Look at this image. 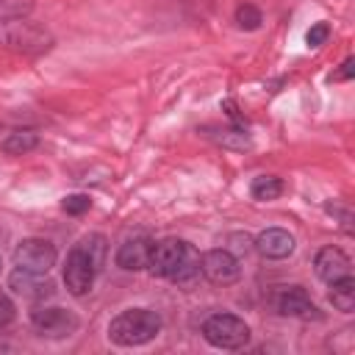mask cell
I'll use <instances>...</instances> for the list:
<instances>
[{
  "instance_id": "cell-18",
  "label": "cell",
  "mask_w": 355,
  "mask_h": 355,
  "mask_svg": "<svg viewBox=\"0 0 355 355\" xmlns=\"http://www.w3.org/2000/svg\"><path fill=\"white\" fill-rule=\"evenodd\" d=\"M197 277H200V255H197L194 250H189L186 261L178 266V272H175L169 280H175L178 286H191Z\"/></svg>"
},
{
  "instance_id": "cell-13",
  "label": "cell",
  "mask_w": 355,
  "mask_h": 355,
  "mask_svg": "<svg viewBox=\"0 0 355 355\" xmlns=\"http://www.w3.org/2000/svg\"><path fill=\"white\" fill-rule=\"evenodd\" d=\"M47 275H33V272H25V269H14L11 277H8V288L25 300H44L53 294V283L44 280Z\"/></svg>"
},
{
  "instance_id": "cell-22",
  "label": "cell",
  "mask_w": 355,
  "mask_h": 355,
  "mask_svg": "<svg viewBox=\"0 0 355 355\" xmlns=\"http://www.w3.org/2000/svg\"><path fill=\"white\" fill-rule=\"evenodd\" d=\"M61 208L67 214H72V216H80V214H86L92 208V197L89 194H69V197H64Z\"/></svg>"
},
{
  "instance_id": "cell-4",
  "label": "cell",
  "mask_w": 355,
  "mask_h": 355,
  "mask_svg": "<svg viewBox=\"0 0 355 355\" xmlns=\"http://www.w3.org/2000/svg\"><path fill=\"white\" fill-rule=\"evenodd\" d=\"M97 272L100 269L94 266V261L89 258V252L80 244H75L69 250V255H67V263H64V286H67V291L75 294V297L89 294L92 286H94Z\"/></svg>"
},
{
  "instance_id": "cell-24",
  "label": "cell",
  "mask_w": 355,
  "mask_h": 355,
  "mask_svg": "<svg viewBox=\"0 0 355 355\" xmlns=\"http://www.w3.org/2000/svg\"><path fill=\"white\" fill-rule=\"evenodd\" d=\"M327 36H330V25H327V22H316V25L308 28L305 42H308V47H319V44L327 42Z\"/></svg>"
},
{
  "instance_id": "cell-2",
  "label": "cell",
  "mask_w": 355,
  "mask_h": 355,
  "mask_svg": "<svg viewBox=\"0 0 355 355\" xmlns=\"http://www.w3.org/2000/svg\"><path fill=\"white\" fill-rule=\"evenodd\" d=\"M202 338L216 349H241L250 341V327L236 313H211L202 322Z\"/></svg>"
},
{
  "instance_id": "cell-1",
  "label": "cell",
  "mask_w": 355,
  "mask_h": 355,
  "mask_svg": "<svg viewBox=\"0 0 355 355\" xmlns=\"http://www.w3.org/2000/svg\"><path fill=\"white\" fill-rule=\"evenodd\" d=\"M161 316L150 308H128L108 322V341L116 347H141L161 333Z\"/></svg>"
},
{
  "instance_id": "cell-14",
  "label": "cell",
  "mask_w": 355,
  "mask_h": 355,
  "mask_svg": "<svg viewBox=\"0 0 355 355\" xmlns=\"http://www.w3.org/2000/svg\"><path fill=\"white\" fill-rule=\"evenodd\" d=\"M202 133L211 139V141H216V144H222V147H227V150H250L252 147V139H250V133L247 130H241V128H202Z\"/></svg>"
},
{
  "instance_id": "cell-15",
  "label": "cell",
  "mask_w": 355,
  "mask_h": 355,
  "mask_svg": "<svg viewBox=\"0 0 355 355\" xmlns=\"http://www.w3.org/2000/svg\"><path fill=\"white\" fill-rule=\"evenodd\" d=\"M330 302H333L336 311L352 313L355 311V280L352 277H341V280L330 283Z\"/></svg>"
},
{
  "instance_id": "cell-10",
  "label": "cell",
  "mask_w": 355,
  "mask_h": 355,
  "mask_svg": "<svg viewBox=\"0 0 355 355\" xmlns=\"http://www.w3.org/2000/svg\"><path fill=\"white\" fill-rule=\"evenodd\" d=\"M313 272H316V277L319 280H324L327 286L330 283H336V280H341V277H349V272H352V261H349V255L344 252V250H338V247H322L319 252H316V258H313Z\"/></svg>"
},
{
  "instance_id": "cell-11",
  "label": "cell",
  "mask_w": 355,
  "mask_h": 355,
  "mask_svg": "<svg viewBox=\"0 0 355 355\" xmlns=\"http://www.w3.org/2000/svg\"><path fill=\"white\" fill-rule=\"evenodd\" d=\"M252 247L269 261H283V258H288L294 252V236L288 230H283V227H266V230H261L255 236Z\"/></svg>"
},
{
  "instance_id": "cell-26",
  "label": "cell",
  "mask_w": 355,
  "mask_h": 355,
  "mask_svg": "<svg viewBox=\"0 0 355 355\" xmlns=\"http://www.w3.org/2000/svg\"><path fill=\"white\" fill-rule=\"evenodd\" d=\"M352 67H355V58H347V61L341 64V69L333 72L330 78H333V80H349V78H352Z\"/></svg>"
},
{
  "instance_id": "cell-16",
  "label": "cell",
  "mask_w": 355,
  "mask_h": 355,
  "mask_svg": "<svg viewBox=\"0 0 355 355\" xmlns=\"http://www.w3.org/2000/svg\"><path fill=\"white\" fill-rule=\"evenodd\" d=\"M36 144H39V136H36L33 130H11V133L0 141V150H3L6 155H25V153L36 150Z\"/></svg>"
},
{
  "instance_id": "cell-8",
  "label": "cell",
  "mask_w": 355,
  "mask_h": 355,
  "mask_svg": "<svg viewBox=\"0 0 355 355\" xmlns=\"http://www.w3.org/2000/svg\"><path fill=\"white\" fill-rule=\"evenodd\" d=\"M272 305L280 316H294V319H316L319 308L313 305V300L308 297V291L302 286H280L272 294Z\"/></svg>"
},
{
  "instance_id": "cell-5",
  "label": "cell",
  "mask_w": 355,
  "mask_h": 355,
  "mask_svg": "<svg viewBox=\"0 0 355 355\" xmlns=\"http://www.w3.org/2000/svg\"><path fill=\"white\" fill-rule=\"evenodd\" d=\"M31 324L36 327L39 336H47V338H67L78 330L80 319L69 311V308H58V305H44V308H36L31 311Z\"/></svg>"
},
{
  "instance_id": "cell-21",
  "label": "cell",
  "mask_w": 355,
  "mask_h": 355,
  "mask_svg": "<svg viewBox=\"0 0 355 355\" xmlns=\"http://www.w3.org/2000/svg\"><path fill=\"white\" fill-rule=\"evenodd\" d=\"M33 8V0H0V22L25 19Z\"/></svg>"
},
{
  "instance_id": "cell-27",
  "label": "cell",
  "mask_w": 355,
  "mask_h": 355,
  "mask_svg": "<svg viewBox=\"0 0 355 355\" xmlns=\"http://www.w3.org/2000/svg\"><path fill=\"white\" fill-rule=\"evenodd\" d=\"M0 272H3V258H0Z\"/></svg>"
},
{
  "instance_id": "cell-7",
  "label": "cell",
  "mask_w": 355,
  "mask_h": 355,
  "mask_svg": "<svg viewBox=\"0 0 355 355\" xmlns=\"http://www.w3.org/2000/svg\"><path fill=\"white\" fill-rule=\"evenodd\" d=\"M189 244L180 241V239H161V241H153V252H150V263L147 269L155 275V277H172L178 272V266L186 261L189 255Z\"/></svg>"
},
{
  "instance_id": "cell-9",
  "label": "cell",
  "mask_w": 355,
  "mask_h": 355,
  "mask_svg": "<svg viewBox=\"0 0 355 355\" xmlns=\"http://www.w3.org/2000/svg\"><path fill=\"white\" fill-rule=\"evenodd\" d=\"M0 42L11 44V47H25V50L28 47L42 50V47H47L50 36L28 19H8V22H0Z\"/></svg>"
},
{
  "instance_id": "cell-20",
  "label": "cell",
  "mask_w": 355,
  "mask_h": 355,
  "mask_svg": "<svg viewBox=\"0 0 355 355\" xmlns=\"http://www.w3.org/2000/svg\"><path fill=\"white\" fill-rule=\"evenodd\" d=\"M261 22H263V14H261L252 3H241V6L236 8V25H239L241 31H258Z\"/></svg>"
},
{
  "instance_id": "cell-12",
  "label": "cell",
  "mask_w": 355,
  "mask_h": 355,
  "mask_svg": "<svg viewBox=\"0 0 355 355\" xmlns=\"http://www.w3.org/2000/svg\"><path fill=\"white\" fill-rule=\"evenodd\" d=\"M150 252H153V241H150V239H144V236L128 239V241H122L119 250H116V266L125 269V272L147 269Z\"/></svg>"
},
{
  "instance_id": "cell-6",
  "label": "cell",
  "mask_w": 355,
  "mask_h": 355,
  "mask_svg": "<svg viewBox=\"0 0 355 355\" xmlns=\"http://www.w3.org/2000/svg\"><path fill=\"white\" fill-rule=\"evenodd\" d=\"M200 272H202L205 280H211L216 286H230V283H236L241 277V263L230 250L216 247V250H208L202 255Z\"/></svg>"
},
{
  "instance_id": "cell-25",
  "label": "cell",
  "mask_w": 355,
  "mask_h": 355,
  "mask_svg": "<svg viewBox=\"0 0 355 355\" xmlns=\"http://www.w3.org/2000/svg\"><path fill=\"white\" fill-rule=\"evenodd\" d=\"M14 316H17V308H14L11 297H8V294L0 288V327L11 324V322H14Z\"/></svg>"
},
{
  "instance_id": "cell-3",
  "label": "cell",
  "mask_w": 355,
  "mask_h": 355,
  "mask_svg": "<svg viewBox=\"0 0 355 355\" xmlns=\"http://www.w3.org/2000/svg\"><path fill=\"white\" fill-rule=\"evenodd\" d=\"M58 261V250L47 239H22L14 247V266L33 272V275H47Z\"/></svg>"
},
{
  "instance_id": "cell-23",
  "label": "cell",
  "mask_w": 355,
  "mask_h": 355,
  "mask_svg": "<svg viewBox=\"0 0 355 355\" xmlns=\"http://www.w3.org/2000/svg\"><path fill=\"white\" fill-rule=\"evenodd\" d=\"M225 250H230L236 258H241V255H247L250 250H252V239L247 236V233H230L227 236V247Z\"/></svg>"
},
{
  "instance_id": "cell-19",
  "label": "cell",
  "mask_w": 355,
  "mask_h": 355,
  "mask_svg": "<svg viewBox=\"0 0 355 355\" xmlns=\"http://www.w3.org/2000/svg\"><path fill=\"white\" fill-rule=\"evenodd\" d=\"M78 244L89 252V258L94 261V266H97V269H103V263H105V252H108L105 236H103V233H89V236H86V239H80Z\"/></svg>"
},
{
  "instance_id": "cell-17",
  "label": "cell",
  "mask_w": 355,
  "mask_h": 355,
  "mask_svg": "<svg viewBox=\"0 0 355 355\" xmlns=\"http://www.w3.org/2000/svg\"><path fill=\"white\" fill-rule=\"evenodd\" d=\"M250 194H252V200H261V202L277 200V197L283 194V180L275 178V175H258V178L250 183Z\"/></svg>"
}]
</instances>
